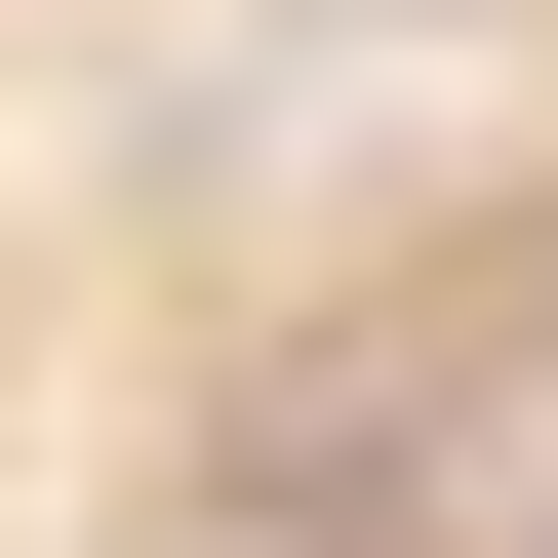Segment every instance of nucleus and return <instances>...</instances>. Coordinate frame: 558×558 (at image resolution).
<instances>
[{
  "label": "nucleus",
  "instance_id": "1",
  "mask_svg": "<svg viewBox=\"0 0 558 558\" xmlns=\"http://www.w3.org/2000/svg\"><path fill=\"white\" fill-rule=\"evenodd\" d=\"M160 558H319V478H279V519H160Z\"/></svg>",
  "mask_w": 558,
  "mask_h": 558
}]
</instances>
